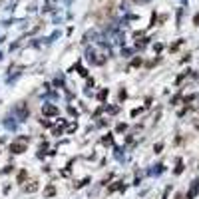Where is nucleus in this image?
<instances>
[{"label": "nucleus", "instance_id": "1", "mask_svg": "<svg viewBox=\"0 0 199 199\" xmlns=\"http://www.w3.org/2000/svg\"><path fill=\"white\" fill-rule=\"evenodd\" d=\"M10 151H12V153H24V151H26V137H20L18 141L12 143Z\"/></svg>", "mask_w": 199, "mask_h": 199}, {"label": "nucleus", "instance_id": "2", "mask_svg": "<svg viewBox=\"0 0 199 199\" xmlns=\"http://www.w3.org/2000/svg\"><path fill=\"white\" fill-rule=\"evenodd\" d=\"M42 112H44L46 116H58V113H60V109H58L56 105H44V108H42Z\"/></svg>", "mask_w": 199, "mask_h": 199}, {"label": "nucleus", "instance_id": "3", "mask_svg": "<svg viewBox=\"0 0 199 199\" xmlns=\"http://www.w3.org/2000/svg\"><path fill=\"white\" fill-rule=\"evenodd\" d=\"M197 191H199V179L195 181V183H193V187L189 189V193H187V199H193V197L197 195Z\"/></svg>", "mask_w": 199, "mask_h": 199}, {"label": "nucleus", "instance_id": "4", "mask_svg": "<svg viewBox=\"0 0 199 199\" xmlns=\"http://www.w3.org/2000/svg\"><path fill=\"white\" fill-rule=\"evenodd\" d=\"M120 187H121V183H120V181H116L113 185H109V187H108V191H109V193H113V191H117Z\"/></svg>", "mask_w": 199, "mask_h": 199}, {"label": "nucleus", "instance_id": "5", "mask_svg": "<svg viewBox=\"0 0 199 199\" xmlns=\"http://www.w3.org/2000/svg\"><path fill=\"white\" fill-rule=\"evenodd\" d=\"M54 193H56V189H54L52 185H50V187H46V195H48V197H52Z\"/></svg>", "mask_w": 199, "mask_h": 199}, {"label": "nucleus", "instance_id": "6", "mask_svg": "<svg viewBox=\"0 0 199 199\" xmlns=\"http://www.w3.org/2000/svg\"><path fill=\"white\" fill-rule=\"evenodd\" d=\"M24 179H26V171H20V173H18V181H20V183H22Z\"/></svg>", "mask_w": 199, "mask_h": 199}, {"label": "nucleus", "instance_id": "7", "mask_svg": "<svg viewBox=\"0 0 199 199\" xmlns=\"http://www.w3.org/2000/svg\"><path fill=\"white\" fill-rule=\"evenodd\" d=\"M181 171H183V165H181V161H179V163H177V167H175V173H181Z\"/></svg>", "mask_w": 199, "mask_h": 199}, {"label": "nucleus", "instance_id": "8", "mask_svg": "<svg viewBox=\"0 0 199 199\" xmlns=\"http://www.w3.org/2000/svg\"><path fill=\"white\" fill-rule=\"evenodd\" d=\"M36 189H38V185H36V181H34L30 187H28V191H36Z\"/></svg>", "mask_w": 199, "mask_h": 199}, {"label": "nucleus", "instance_id": "9", "mask_svg": "<svg viewBox=\"0 0 199 199\" xmlns=\"http://www.w3.org/2000/svg\"><path fill=\"white\" fill-rule=\"evenodd\" d=\"M105 96H108V90H104V92H100V100H104Z\"/></svg>", "mask_w": 199, "mask_h": 199}, {"label": "nucleus", "instance_id": "10", "mask_svg": "<svg viewBox=\"0 0 199 199\" xmlns=\"http://www.w3.org/2000/svg\"><path fill=\"white\" fill-rule=\"evenodd\" d=\"M193 24H197V26H199V14H195V18H193Z\"/></svg>", "mask_w": 199, "mask_h": 199}, {"label": "nucleus", "instance_id": "11", "mask_svg": "<svg viewBox=\"0 0 199 199\" xmlns=\"http://www.w3.org/2000/svg\"><path fill=\"white\" fill-rule=\"evenodd\" d=\"M195 125H197V129H199V121H197V124H195Z\"/></svg>", "mask_w": 199, "mask_h": 199}]
</instances>
